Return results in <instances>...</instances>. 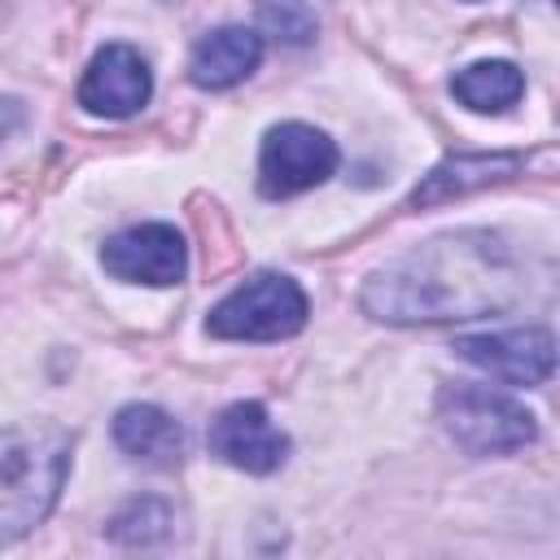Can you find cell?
<instances>
[{"instance_id": "1", "label": "cell", "mask_w": 560, "mask_h": 560, "mask_svg": "<svg viewBox=\"0 0 560 560\" xmlns=\"http://www.w3.org/2000/svg\"><path fill=\"white\" fill-rule=\"evenodd\" d=\"M521 267L494 232H446L372 271L363 311L385 324H446L512 306Z\"/></svg>"}, {"instance_id": "8", "label": "cell", "mask_w": 560, "mask_h": 560, "mask_svg": "<svg viewBox=\"0 0 560 560\" xmlns=\"http://www.w3.org/2000/svg\"><path fill=\"white\" fill-rule=\"evenodd\" d=\"M101 262L109 276L131 284H179L188 271V249L171 223H140L109 236Z\"/></svg>"}, {"instance_id": "14", "label": "cell", "mask_w": 560, "mask_h": 560, "mask_svg": "<svg viewBox=\"0 0 560 560\" xmlns=\"http://www.w3.org/2000/svg\"><path fill=\"white\" fill-rule=\"evenodd\" d=\"M171 529H175V512H171L166 499H153V494L131 499L109 516V538L122 542V547H153Z\"/></svg>"}, {"instance_id": "12", "label": "cell", "mask_w": 560, "mask_h": 560, "mask_svg": "<svg viewBox=\"0 0 560 560\" xmlns=\"http://www.w3.org/2000/svg\"><path fill=\"white\" fill-rule=\"evenodd\" d=\"M114 442L131 459L149 464V468H175L184 459V429H179V420H171L153 402H127L114 416Z\"/></svg>"}, {"instance_id": "10", "label": "cell", "mask_w": 560, "mask_h": 560, "mask_svg": "<svg viewBox=\"0 0 560 560\" xmlns=\"http://www.w3.org/2000/svg\"><path fill=\"white\" fill-rule=\"evenodd\" d=\"M262 61V35L249 26H219L197 39L188 57V79L206 92H223L245 83Z\"/></svg>"}, {"instance_id": "7", "label": "cell", "mask_w": 560, "mask_h": 560, "mask_svg": "<svg viewBox=\"0 0 560 560\" xmlns=\"http://www.w3.org/2000/svg\"><path fill=\"white\" fill-rule=\"evenodd\" d=\"M149 96L153 74L131 44H105L79 79V105L96 118H131L149 105Z\"/></svg>"}, {"instance_id": "3", "label": "cell", "mask_w": 560, "mask_h": 560, "mask_svg": "<svg viewBox=\"0 0 560 560\" xmlns=\"http://www.w3.org/2000/svg\"><path fill=\"white\" fill-rule=\"evenodd\" d=\"M438 420L451 433V442L468 455H512L538 438V424L525 411V402H516L494 385H472V381L442 385Z\"/></svg>"}, {"instance_id": "16", "label": "cell", "mask_w": 560, "mask_h": 560, "mask_svg": "<svg viewBox=\"0 0 560 560\" xmlns=\"http://www.w3.org/2000/svg\"><path fill=\"white\" fill-rule=\"evenodd\" d=\"M22 122H26L22 101H9V96H4V101H0V140H4V136H13Z\"/></svg>"}, {"instance_id": "4", "label": "cell", "mask_w": 560, "mask_h": 560, "mask_svg": "<svg viewBox=\"0 0 560 560\" xmlns=\"http://www.w3.org/2000/svg\"><path fill=\"white\" fill-rule=\"evenodd\" d=\"M306 324V293L280 271H262L232 289L210 315L206 332L223 341H280Z\"/></svg>"}, {"instance_id": "11", "label": "cell", "mask_w": 560, "mask_h": 560, "mask_svg": "<svg viewBox=\"0 0 560 560\" xmlns=\"http://www.w3.org/2000/svg\"><path fill=\"white\" fill-rule=\"evenodd\" d=\"M525 166L521 153H455L446 162H438L411 192V206H442L451 197H464V192H477V188H490V184H503L512 179L516 171Z\"/></svg>"}, {"instance_id": "6", "label": "cell", "mask_w": 560, "mask_h": 560, "mask_svg": "<svg viewBox=\"0 0 560 560\" xmlns=\"http://www.w3.org/2000/svg\"><path fill=\"white\" fill-rule=\"evenodd\" d=\"M455 354L508 385H542L556 368V341L547 328H503L455 337Z\"/></svg>"}, {"instance_id": "13", "label": "cell", "mask_w": 560, "mask_h": 560, "mask_svg": "<svg viewBox=\"0 0 560 560\" xmlns=\"http://www.w3.org/2000/svg\"><path fill=\"white\" fill-rule=\"evenodd\" d=\"M451 92L472 114H503L521 101L525 74L512 61H472L451 79Z\"/></svg>"}, {"instance_id": "15", "label": "cell", "mask_w": 560, "mask_h": 560, "mask_svg": "<svg viewBox=\"0 0 560 560\" xmlns=\"http://www.w3.org/2000/svg\"><path fill=\"white\" fill-rule=\"evenodd\" d=\"M258 22L271 39L302 48L315 39V9L306 0H258Z\"/></svg>"}, {"instance_id": "5", "label": "cell", "mask_w": 560, "mask_h": 560, "mask_svg": "<svg viewBox=\"0 0 560 560\" xmlns=\"http://www.w3.org/2000/svg\"><path fill=\"white\" fill-rule=\"evenodd\" d=\"M337 171V144L311 122H280L258 149V192L280 201L324 184Z\"/></svg>"}, {"instance_id": "2", "label": "cell", "mask_w": 560, "mask_h": 560, "mask_svg": "<svg viewBox=\"0 0 560 560\" xmlns=\"http://www.w3.org/2000/svg\"><path fill=\"white\" fill-rule=\"evenodd\" d=\"M70 472V433L48 420L0 429V547L31 534Z\"/></svg>"}, {"instance_id": "9", "label": "cell", "mask_w": 560, "mask_h": 560, "mask_svg": "<svg viewBox=\"0 0 560 560\" xmlns=\"http://www.w3.org/2000/svg\"><path fill=\"white\" fill-rule=\"evenodd\" d=\"M210 455H219L223 464L267 477L289 459V438L271 424L262 402H232L219 411V420L210 424Z\"/></svg>"}]
</instances>
